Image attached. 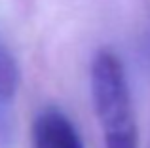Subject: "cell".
I'll return each instance as SVG.
<instances>
[{
	"label": "cell",
	"mask_w": 150,
	"mask_h": 148,
	"mask_svg": "<svg viewBox=\"0 0 150 148\" xmlns=\"http://www.w3.org/2000/svg\"><path fill=\"white\" fill-rule=\"evenodd\" d=\"M91 95L106 148H139V131L127 76L110 49H101L91 65Z\"/></svg>",
	"instance_id": "1"
},
{
	"label": "cell",
	"mask_w": 150,
	"mask_h": 148,
	"mask_svg": "<svg viewBox=\"0 0 150 148\" xmlns=\"http://www.w3.org/2000/svg\"><path fill=\"white\" fill-rule=\"evenodd\" d=\"M33 148H84V141L61 108L48 106L34 118Z\"/></svg>",
	"instance_id": "2"
},
{
	"label": "cell",
	"mask_w": 150,
	"mask_h": 148,
	"mask_svg": "<svg viewBox=\"0 0 150 148\" xmlns=\"http://www.w3.org/2000/svg\"><path fill=\"white\" fill-rule=\"evenodd\" d=\"M21 72L11 51L0 42V122H8V108L19 89Z\"/></svg>",
	"instance_id": "3"
}]
</instances>
